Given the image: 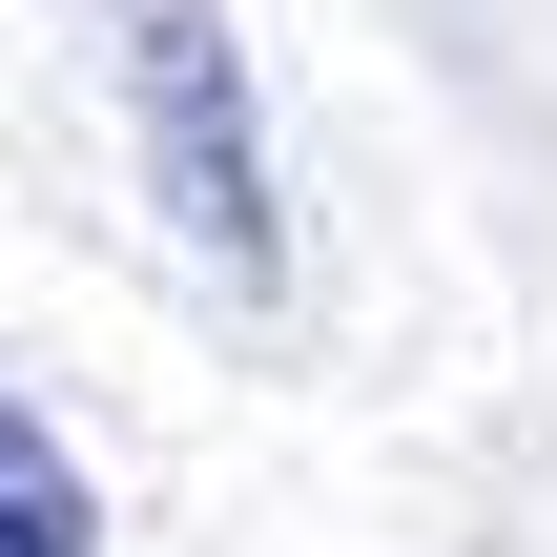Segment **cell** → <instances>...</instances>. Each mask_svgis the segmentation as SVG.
Here are the masks:
<instances>
[{
  "instance_id": "1",
  "label": "cell",
  "mask_w": 557,
  "mask_h": 557,
  "mask_svg": "<svg viewBox=\"0 0 557 557\" xmlns=\"http://www.w3.org/2000/svg\"><path fill=\"white\" fill-rule=\"evenodd\" d=\"M103 41H124L165 227H186L227 289H269V145H248V62H227V21H207V0H103Z\"/></svg>"
},
{
  "instance_id": "2",
  "label": "cell",
  "mask_w": 557,
  "mask_h": 557,
  "mask_svg": "<svg viewBox=\"0 0 557 557\" xmlns=\"http://www.w3.org/2000/svg\"><path fill=\"white\" fill-rule=\"evenodd\" d=\"M103 517H83V455L41 434V413H0V557H83Z\"/></svg>"
}]
</instances>
